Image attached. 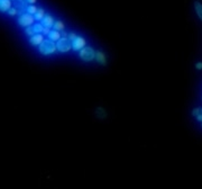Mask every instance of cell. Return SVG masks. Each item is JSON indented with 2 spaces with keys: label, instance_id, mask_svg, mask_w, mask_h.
Masks as SVG:
<instances>
[{
  "label": "cell",
  "instance_id": "cell-3",
  "mask_svg": "<svg viewBox=\"0 0 202 189\" xmlns=\"http://www.w3.org/2000/svg\"><path fill=\"white\" fill-rule=\"evenodd\" d=\"M17 23H18L19 26L24 27V28L33 26L34 24H35V17L28 13H25L23 15H19L18 19H17Z\"/></svg>",
  "mask_w": 202,
  "mask_h": 189
},
{
  "label": "cell",
  "instance_id": "cell-7",
  "mask_svg": "<svg viewBox=\"0 0 202 189\" xmlns=\"http://www.w3.org/2000/svg\"><path fill=\"white\" fill-rule=\"evenodd\" d=\"M44 39H45V37L43 34H35L32 37H29V44L32 46H39L44 42Z\"/></svg>",
  "mask_w": 202,
  "mask_h": 189
},
{
  "label": "cell",
  "instance_id": "cell-14",
  "mask_svg": "<svg viewBox=\"0 0 202 189\" xmlns=\"http://www.w3.org/2000/svg\"><path fill=\"white\" fill-rule=\"evenodd\" d=\"M194 9H196V13L198 15V17L200 18V20L202 22V3L199 1H196L194 2Z\"/></svg>",
  "mask_w": 202,
  "mask_h": 189
},
{
  "label": "cell",
  "instance_id": "cell-2",
  "mask_svg": "<svg viewBox=\"0 0 202 189\" xmlns=\"http://www.w3.org/2000/svg\"><path fill=\"white\" fill-rule=\"evenodd\" d=\"M79 58L83 61V62H92L95 60V51L93 47L87 45L84 49H82L79 52Z\"/></svg>",
  "mask_w": 202,
  "mask_h": 189
},
{
  "label": "cell",
  "instance_id": "cell-4",
  "mask_svg": "<svg viewBox=\"0 0 202 189\" xmlns=\"http://www.w3.org/2000/svg\"><path fill=\"white\" fill-rule=\"evenodd\" d=\"M56 47H57V52L68 53L72 50V42L68 37H61L56 42Z\"/></svg>",
  "mask_w": 202,
  "mask_h": 189
},
{
  "label": "cell",
  "instance_id": "cell-5",
  "mask_svg": "<svg viewBox=\"0 0 202 189\" xmlns=\"http://www.w3.org/2000/svg\"><path fill=\"white\" fill-rule=\"evenodd\" d=\"M87 46V39L83 36H78L72 42V50L74 52H80L82 49H84Z\"/></svg>",
  "mask_w": 202,
  "mask_h": 189
},
{
  "label": "cell",
  "instance_id": "cell-1",
  "mask_svg": "<svg viewBox=\"0 0 202 189\" xmlns=\"http://www.w3.org/2000/svg\"><path fill=\"white\" fill-rule=\"evenodd\" d=\"M38 51L43 55H51L57 52V47H56V42H53L49 38H45L44 42L38 46Z\"/></svg>",
  "mask_w": 202,
  "mask_h": 189
},
{
  "label": "cell",
  "instance_id": "cell-25",
  "mask_svg": "<svg viewBox=\"0 0 202 189\" xmlns=\"http://www.w3.org/2000/svg\"><path fill=\"white\" fill-rule=\"evenodd\" d=\"M26 1L28 2V5H35L37 2V0H26Z\"/></svg>",
  "mask_w": 202,
  "mask_h": 189
},
{
  "label": "cell",
  "instance_id": "cell-19",
  "mask_svg": "<svg viewBox=\"0 0 202 189\" xmlns=\"http://www.w3.org/2000/svg\"><path fill=\"white\" fill-rule=\"evenodd\" d=\"M7 14H8L9 16H11V17H15L16 15H18V10H17L15 7H11V8L8 10V13H7Z\"/></svg>",
  "mask_w": 202,
  "mask_h": 189
},
{
  "label": "cell",
  "instance_id": "cell-24",
  "mask_svg": "<svg viewBox=\"0 0 202 189\" xmlns=\"http://www.w3.org/2000/svg\"><path fill=\"white\" fill-rule=\"evenodd\" d=\"M61 35H62V37H68V33L66 32V30H63V32H61Z\"/></svg>",
  "mask_w": 202,
  "mask_h": 189
},
{
  "label": "cell",
  "instance_id": "cell-26",
  "mask_svg": "<svg viewBox=\"0 0 202 189\" xmlns=\"http://www.w3.org/2000/svg\"><path fill=\"white\" fill-rule=\"evenodd\" d=\"M196 119H198V121L201 122V123H202V113H200V114L198 115V116H196Z\"/></svg>",
  "mask_w": 202,
  "mask_h": 189
},
{
  "label": "cell",
  "instance_id": "cell-21",
  "mask_svg": "<svg viewBox=\"0 0 202 189\" xmlns=\"http://www.w3.org/2000/svg\"><path fill=\"white\" fill-rule=\"evenodd\" d=\"M200 113H201V108H199V107L194 108V109L192 111V115H193V116H196V117L200 114Z\"/></svg>",
  "mask_w": 202,
  "mask_h": 189
},
{
  "label": "cell",
  "instance_id": "cell-12",
  "mask_svg": "<svg viewBox=\"0 0 202 189\" xmlns=\"http://www.w3.org/2000/svg\"><path fill=\"white\" fill-rule=\"evenodd\" d=\"M53 30H59V32L65 30V24H64V22H62V20H55L54 26H53Z\"/></svg>",
  "mask_w": 202,
  "mask_h": 189
},
{
  "label": "cell",
  "instance_id": "cell-27",
  "mask_svg": "<svg viewBox=\"0 0 202 189\" xmlns=\"http://www.w3.org/2000/svg\"><path fill=\"white\" fill-rule=\"evenodd\" d=\"M201 113H202V108H201Z\"/></svg>",
  "mask_w": 202,
  "mask_h": 189
},
{
  "label": "cell",
  "instance_id": "cell-11",
  "mask_svg": "<svg viewBox=\"0 0 202 189\" xmlns=\"http://www.w3.org/2000/svg\"><path fill=\"white\" fill-rule=\"evenodd\" d=\"M61 37H62V35H61V32H59V30H52L49 34V38L51 41H53V42H57Z\"/></svg>",
  "mask_w": 202,
  "mask_h": 189
},
{
  "label": "cell",
  "instance_id": "cell-22",
  "mask_svg": "<svg viewBox=\"0 0 202 189\" xmlns=\"http://www.w3.org/2000/svg\"><path fill=\"white\" fill-rule=\"evenodd\" d=\"M51 30H51V28H49V27H44V30H43L42 34L44 36H49V34L51 33Z\"/></svg>",
  "mask_w": 202,
  "mask_h": 189
},
{
  "label": "cell",
  "instance_id": "cell-23",
  "mask_svg": "<svg viewBox=\"0 0 202 189\" xmlns=\"http://www.w3.org/2000/svg\"><path fill=\"white\" fill-rule=\"evenodd\" d=\"M196 69H198V70H202V62H198L196 64Z\"/></svg>",
  "mask_w": 202,
  "mask_h": 189
},
{
  "label": "cell",
  "instance_id": "cell-13",
  "mask_svg": "<svg viewBox=\"0 0 202 189\" xmlns=\"http://www.w3.org/2000/svg\"><path fill=\"white\" fill-rule=\"evenodd\" d=\"M46 13L45 10L43 9V8H38V10H37V13L34 15V17H35V20H38V22H42V19L45 17Z\"/></svg>",
  "mask_w": 202,
  "mask_h": 189
},
{
  "label": "cell",
  "instance_id": "cell-20",
  "mask_svg": "<svg viewBox=\"0 0 202 189\" xmlns=\"http://www.w3.org/2000/svg\"><path fill=\"white\" fill-rule=\"evenodd\" d=\"M78 34H76V33H74V32H71V33H68V38L70 39V41H71V42H73V41H74L75 38H76V37H78Z\"/></svg>",
  "mask_w": 202,
  "mask_h": 189
},
{
  "label": "cell",
  "instance_id": "cell-17",
  "mask_svg": "<svg viewBox=\"0 0 202 189\" xmlns=\"http://www.w3.org/2000/svg\"><path fill=\"white\" fill-rule=\"evenodd\" d=\"M37 10H38V7L36 6V5H28L27 6V9H26V13L30 14V15H35L37 13Z\"/></svg>",
  "mask_w": 202,
  "mask_h": 189
},
{
  "label": "cell",
  "instance_id": "cell-10",
  "mask_svg": "<svg viewBox=\"0 0 202 189\" xmlns=\"http://www.w3.org/2000/svg\"><path fill=\"white\" fill-rule=\"evenodd\" d=\"M95 61L100 63L101 65L106 66L107 65V56L102 51H95Z\"/></svg>",
  "mask_w": 202,
  "mask_h": 189
},
{
  "label": "cell",
  "instance_id": "cell-6",
  "mask_svg": "<svg viewBox=\"0 0 202 189\" xmlns=\"http://www.w3.org/2000/svg\"><path fill=\"white\" fill-rule=\"evenodd\" d=\"M27 6H28V2L26 0H14L13 1V7L18 10V15H23L26 13Z\"/></svg>",
  "mask_w": 202,
  "mask_h": 189
},
{
  "label": "cell",
  "instance_id": "cell-8",
  "mask_svg": "<svg viewBox=\"0 0 202 189\" xmlns=\"http://www.w3.org/2000/svg\"><path fill=\"white\" fill-rule=\"evenodd\" d=\"M41 23L43 24V26H44V27L53 28V26H54V23H55V19H54V17H53L52 15H49V14H46L45 17L43 18Z\"/></svg>",
  "mask_w": 202,
  "mask_h": 189
},
{
  "label": "cell",
  "instance_id": "cell-15",
  "mask_svg": "<svg viewBox=\"0 0 202 189\" xmlns=\"http://www.w3.org/2000/svg\"><path fill=\"white\" fill-rule=\"evenodd\" d=\"M95 115H97V117L102 119V118L107 117V111H104L102 107H98L97 109H95Z\"/></svg>",
  "mask_w": 202,
  "mask_h": 189
},
{
  "label": "cell",
  "instance_id": "cell-18",
  "mask_svg": "<svg viewBox=\"0 0 202 189\" xmlns=\"http://www.w3.org/2000/svg\"><path fill=\"white\" fill-rule=\"evenodd\" d=\"M25 34H26L27 36H29V37H32L33 35H35V32H34L33 26L26 27V28H25Z\"/></svg>",
  "mask_w": 202,
  "mask_h": 189
},
{
  "label": "cell",
  "instance_id": "cell-9",
  "mask_svg": "<svg viewBox=\"0 0 202 189\" xmlns=\"http://www.w3.org/2000/svg\"><path fill=\"white\" fill-rule=\"evenodd\" d=\"M13 7L11 0H0V13H8V10Z\"/></svg>",
  "mask_w": 202,
  "mask_h": 189
},
{
  "label": "cell",
  "instance_id": "cell-16",
  "mask_svg": "<svg viewBox=\"0 0 202 189\" xmlns=\"http://www.w3.org/2000/svg\"><path fill=\"white\" fill-rule=\"evenodd\" d=\"M33 28H34L35 34H42L43 30H44V26H43L42 23H35L33 25Z\"/></svg>",
  "mask_w": 202,
  "mask_h": 189
}]
</instances>
